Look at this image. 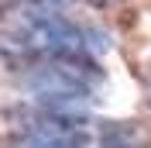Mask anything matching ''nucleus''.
<instances>
[{"mask_svg":"<svg viewBox=\"0 0 151 148\" xmlns=\"http://www.w3.org/2000/svg\"><path fill=\"white\" fill-rule=\"evenodd\" d=\"M28 41L55 59H76L86 52V31L62 14H28Z\"/></svg>","mask_w":151,"mask_h":148,"instance_id":"nucleus-1","label":"nucleus"},{"mask_svg":"<svg viewBox=\"0 0 151 148\" xmlns=\"http://www.w3.org/2000/svg\"><path fill=\"white\" fill-rule=\"evenodd\" d=\"M96 148H148V131L141 124L110 120L96 128Z\"/></svg>","mask_w":151,"mask_h":148,"instance_id":"nucleus-3","label":"nucleus"},{"mask_svg":"<svg viewBox=\"0 0 151 148\" xmlns=\"http://www.w3.org/2000/svg\"><path fill=\"white\" fill-rule=\"evenodd\" d=\"M31 93L41 96V100H55V103H76L89 96V83L79 69H69V65H45V69H35L28 79Z\"/></svg>","mask_w":151,"mask_h":148,"instance_id":"nucleus-2","label":"nucleus"},{"mask_svg":"<svg viewBox=\"0 0 151 148\" xmlns=\"http://www.w3.org/2000/svg\"><path fill=\"white\" fill-rule=\"evenodd\" d=\"M148 76H151V69H148Z\"/></svg>","mask_w":151,"mask_h":148,"instance_id":"nucleus-4","label":"nucleus"}]
</instances>
